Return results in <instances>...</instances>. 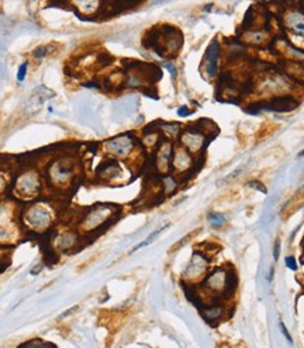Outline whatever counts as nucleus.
Instances as JSON below:
<instances>
[{"label":"nucleus","instance_id":"obj_12","mask_svg":"<svg viewBox=\"0 0 304 348\" xmlns=\"http://www.w3.org/2000/svg\"><path fill=\"white\" fill-rule=\"evenodd\" d=\"M173 149H172L171 142H164L158 149L156 156H155V166L159 173H166L172 163V156H173Z\"/></svg>","mask_w":304,"mask_h":348},{"label":"nucleus","instance_id":"obj_27","mask_svg":"<svg viewBox=\"0 0 304 348\" xmlns=\"http://www.w3.org/2000/svg\"><path fill=\"white\" fill-rule=\"evenodd\" d=\"M166 68H168V70H169V72H171L172 73V76H176V70H175V68H173V66H172V65H166Z\"/></svg>","mask_w":304,"mask_h":348},{"label":"nucleus","instance_id":"obj_23","mask_svg":"<svg viewBox=\"0 0 304 348\" xmlns=\"http://www.w3.org/2000/svg\"><path fill=\"white\" fill-rule=\"evenodd\" d=\"M47 52V48L45 47H40L38 49H35V52H34V56L35 58H43L44 55Z\"/></svg>","mask_w":304,"mask_h":348},{"label":"nucleus","instance_id":"obj_10","mask_svg":"<svg viewBox=\"0 0 304 348\" xmlns=\"http://www.w3.org/2000/svg\"><path fill=\"white\" fill-rule=\"evenodd\" d=\"M219 61H220V44L213 41L207 48L203 59V69L207 74V78L214 79L219 72Z\"/></svg>","mask_w":304,"mask_h":348},{"label":"nucleus","instance_id":"obj_15","mask_svg":"<svg viewBox=\"0 0 304 348\" xmlns=\"http://www.w3.org/2000/svg\"><path fill=\"white\" fill-rule=\"evenodd\" d=\"M244 40L248 44L261 45V44L266 43L269 40V35H267V31H265L263 28H252V30L244 34Z\"/></svg>","mask_w":304,"mask_h":348},{"label":"nucleus","instance_id":"obj_24","mask_svg":"<svg viewBox=\"0 0 304 348\" xmlns=\"http://www.w3.org/2000/svg\"><path fill=\"white\" fill-rule=\"evenodd\" d=\"M286 264H288L292 269H296V261H294L293 257H288V259H286Z\"/></svg>","mask_w":304,"mask_h":348},{"label":"nucleus","instance_id":"obj_13","mask_svg":"<svg viewBox=\"0 0 304 348\" xmlns=\"http://www.w3.org/2000/svg\"><path fill=\"white\" fill-rule=\"evenodd\" d=\"M172 166L177 174L186 173L193 167V158L186 149L179 148L172 156Z\"/></svg>","mask_w":304,"mask_h":348},{"label":"nucleus","instance_id":"obj_21","mask_svg":"<svg viewBox=\"0 0 304 348\" xmlns=\"http://www.w3.org/2000/svg\"><path fill=\"white\" fill-rule=\"evenodd\" d=\"M26 73H27V64H23L22 66H20V69H19V72H17V79H19V82H23V80H24Z\"/></svg>","mask_w":304,"mask_h":348},{"label":"nucleus","instance_id":"obj_18","mask_svg":"<svg viewBox=\"0 0 304 348\" xmlns=\"http://www.w3.org/2000/svg\"><path fill=\"white\" fill-rule=\"evenodd\" d=\"M168 226H169V225H164V226L159 227L158 230H155L154 233H151L150 238L147 239V240H144V242H142V243H139L138 246H135V247H134L133 250H131V253H134V252H137V250H139V248H142V247H145V246H148V244H151V243L154 242L155 239H156V236H158V235H159V233L162 232V230H165V229Z\"/></svg>","mask_w":304,"mask_h":348},{"label":"nucleus","instance_id":"obj_7","mask_svg":"<svg viewBox=\"0 0 304 348\" xmlns=\"http://www.w3.org/2000/svg\"><path fill=\"white\" fill-rule=\"evenodd\" d=\"M181 143L182 148L186 149L190 154L199 153L202 152L204 145H206V135H204V132L190 128L181 135Z\"/></svg>","mask_w":304,"mask_h":348},{"label":"nucleus","instance_id":"obj_9","mask_svg":"<svg viewBox=\"0 0 304 348\" xmlns=\"http://www.w3.org/2000/svg\"><path fill=\"white\" fill-rule=\"evenodd\" d=\"M207 271V260L206 257L200 253L193 254L190 263L185 269L183 273V278L189 282H196L200 278H203V275L206 274Z\"/></svg>","mask_w":304,"mask_h":348},{"label":"nucleus","instance_id":"obj_17","mask_svg":"<svg viewBox=\"0 0 304 348\" xmlns=\"http://www.w3.org/2000/svg\"><path fill=\"white\" fill-rule=\"evenodd\" d=\"M223 315H224V309H223V306L220 305H210L203 311V316L206 317L208 322H216V320L221 319Z\"/></svg>","mask_w":304,"mask_h":348},{"label":"nucleus","instance_id":"obj_25","mask_svg":"<svg viewBox=\"0 0 304 348\" xmlns=\"http://www.w3.org/2000/svg\"><path fill=\"white\" fill-rule=\"evenodd\" d=\"M190 112H189V110H187L186 107H182V108H179V115L181 117H186L189 115Z\"/></svg>","mask_w":304,"mask_h":348},{"label":"nucleus","instance_id":"obj_28","mask_svg":"<svg viewBox=\"0 0 304 348\" xmlns=\"http://www.w3.org/2000/svg\"><path fill=\"white\" fill-rule=\"evenodd\" d=\"M2 261H3V256H2V253H0V264H2Z\"/></svg>","mask_w":304,"mask_h":348},{"label":"nucleus","instance_id":"obj_8","mask_svg":"<svg viewBox=\"0 0 304 348\" xmlns=\"http://www.w3.org/2000/svg\"><path fill=\"white\" fill-rule=\"evenodd\" d=\"M283 24L290 35L304 40V13L300 10H289L283 16Z\"/></svg>","mask_w":304,"mask_h":348},{"label":"nucleus","instance_id":"obj_14","mask_svg":"<svg viewBox=\"0 0 304 348\" xmlns=\"http://www.w3.org/2000/svg\"><path fill=\"white\" fill-rule=\"evenodd\" d=\"M79 242V235L74 230H65V232L59 233L58 236L55 238V247L62 252L70 250L78 246Z\"/></svg>","mask_w":304,"mask_h":348},{"label":"nucleus","instance_id":"obj_2","mask_svg":"<svg viewBox=\"0 0 304 348\" xmlns=\"http://www.w3.org/2000/svg\"><path fill=\"white\" fill-rule=\"evenodd\" d=\"M114 215H116V208L113 205L100 204V205L93 206L83 217L80 222V227L83 232H93L107 223Z\"/></svg>","mask_w":304,"mask_h":348},{"label":"nucleus","instance_id":"obj_6","mask_svg":"<svg viewBox=\"0 0 304 348\" xmlns=\"http://www.w3.org/2000/svg\"><path fill=\"white\" fill-rule=\"evenodd\" d=\"M235 284H237L235 277H233V274L225 271V269L213 271L204 280V288L211 294H224L228 289H231L233 285L235 286Z\"/></svg>","mask_w":304,"mask_h":348},{"label":"nucleus","instance_id":"obj_20","mask_svg":"<svg viewBox=\"0 0 304 348\" xmlns=\"http://www.w3.org/2000/svg\"><path fill=\"white\" fill-rule=\"evenodd\" d=\"M208 222L211 223V226L220 227L225 222V217H223L221 214H210L208 215Z\"/></svg>","mask_w":304,"mask_h":348},{"label":"nucleus","instance_id":"obj_16","mask_svg":"<svg viewBox=\"0 0 304 348\" xmlns=\"http://www.w3.org/2000/svg\"><path fill=\"white\" fill-rule=\"evenodd\" d=\"M103 180H117L121 176V169L116 162H107L99 171Z\"/></svg>","mask_w":304,"mask_h":348},{"label":"nucleus","instance_id":"obj_19","mask_svg":"<svg viewBox=\"0 0 304 348\" xmlns=\"http://www.w3.org/2000/svg\"><path fill=\"white\" fill-rule=\"evenodd\" d=\"M162 184H164V191H165L166 194H171L173 191L176 190L177 183L176 180L173 179V177H165L164 181H162Z\"/></svg>","mask_w":304,"mask_h":348},{"label":"nucleus","instance_id":"obj_3","mask_svg":"<svg viewBox=\"0 0 304 348\" xmlns=\"http://www.w3.org/2000/svg\"><path fill=\"white\" fill-rule=\"evenodd\" d=\"M49 180L57 187H66L75 176V164L70 159H57L48 169Z\"/></svg>","mask_w":304,"mask_h":348},{"label":"nucleus","instance_id":"obj_1","mask_svg":"<svg viewBox=\"0 0 304 348\" xmlns=\"http://www.w3.org/2000/svg\"><path fill=\"white\" fill-rule=\"evenodd\" d=\"M53 221V215L51 208L43 202L32 204L24 212V222L27 226L35 232H45Z\"/></svg>","mask_w":304,"mask_h":348},{"label":"nucleus","instance_id":"obj_4","mask_svg":"<svg viewBox=\"0 0 304 348\" xmlns=\"http://www.w3.org/2000/svg\"><path fill=\"white\" fill-rule=\"evenodd\" d=\"M43 187V181L37 171L27 170L20 174L16 181V194L22 198H31L35 197Z\"/></svg>","mask_w":304,"mask_h":348},{"label":"nucleus","instance_id":"obj_5","mask_svg":"<svg viewBox=\"0 0 304 348\" xmlns=\"http://www.w3.org/2000/svg\"><path fill=\"white\" fill-rule=\"evenodd\" d=\"M104 152L112 158L126 159L131 156V153L135 149V141L131 135H120V137L112 138L103 145Z\"/></svg>","mask_w":304,"mask_h":348},{"label":"nucleus","instance_id":"obj_11","mask_svg":"<svg viewBox=\"0 0 304 348\" xmlns=\"http://www.w3.org/2000/svg\"><path fill=\"white\" fill-rule=\"evenodd\" d=\"M289 89V82L288 79H284L279 74H272V76H267L261 82L259 90L262 93H267V94L273 95H282L284 94Z\"/></svg>","mask_w":304,"mask_h":348},{"label":"nucleus","instance_id":"obj_26","mask_svg":"<svg viewBox=\"0 0 304 348\" xmlns=\"http://www.w3.org/2000/svg\"><path fill=\"white\" fill-rule=\"evenodd\" d=\"M282 326V332L284 333V336H286V338H288L289 341H292V338H290V334H289V332L286 330V327H284V324H280Z\"/></svg>","mask_w":304,"mask_h":348},{"label":"nucleus","instance_id":"obj_22","mask_svg":"<svg viewBox=\"0 0 304 348\" xmlns=\"http://www.w3.org/2000/svg\"><path fill=\"white\" fill-rule=\"evenodd\" d=\"M7 184H9V181L6 179V176L0 171V192H3L6 190Z\"/></svg>","mask_w":304,"mask_h":348}]
</instances>
